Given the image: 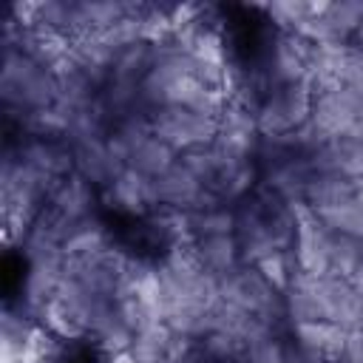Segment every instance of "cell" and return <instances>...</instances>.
I'll return each instance as SVG.
<instances>
[{"instance_id":"7","label":"cell","mask_w":363,"mask_h":363,"mask_svg":"<svg viewBox=\"0 0 363 363\" xmlns=\"http://www.w3.org/2000/svg\"><path fill=\"white\" fill-rule=\"evenodd\" d=\"M258 145L261 133L255 125V113L235 102H227L224 113L218 116V133L213 139V150L218 153V159L227 164L255 162Z\"/></svg>"},{"instance_id":"18","label":"cell","mask_w":363,"mask_h":363,"mask_svg":"<svg viewBox=\"0 0 363 363\" xmlns=\"http://www.w3.org/2000/svg\"><path fill=\"white\" fill-rule=\"evenodd\" d=\"M286 337L295 346H301L329 363H337V354L346 340V329L337 323H329V320H306V323H292Z\"/></svg>"},{"instance_id":"1","label":"cell","mask_w":363,"mask_h":363,"mask_svg":"<svg viewBox=\"0 0 363 363\" xmlns=\"http://www.w3.org/2000/svg\"><path fill=\"white\" fill-rule=\"evenodd\" d=\"M0 99H3L6 119L23 116L31 111H45V108H54L60 99V79L51 68H43L26 51L14 45H3Z\"/></svg>"},{"instance_id":"4","label":"cell","mask_w":363,"mask_h":363,"mask_svg":"<svg viewBox=\"0 0 363 363\" xmlns=\"http://www.w3.org/2000/svg\"><path fill=\"white\" fill-rule=\"evenodd\" d=\"M312 102H315V94H312L309 82L267 91L255 108L258 133L264 139H272V136H289V133L301 130L309 122Z\"/></svg>"},{"instance_id":"32","label":"cell","mask_w":363,"mask_h":363,"mask_svg":"<svg viewBox=\"0 0 363 363\" xmlns=\"http://www.w3.org/2000/svg\"><path fill=\"white\" fill-rule=\"evenodd\" d=\"M105 363H136V357H133V352L128 349V352H116V354H105Z\"/></svg>"},{"instance_id":"29","label":"cell","mask_w":363,"mask_h":363,"mask_svg":"<svg viewBox=\"0 0 363 363\" xmlns=\"http://www.w3.org/2000/svg\"><path fill=\"white\" fill-rule=\"evenodd\" d=\"M258 267V272L284 295L286 292V286H289V281L298 275V267H295V258H292V250L289 252H272V255H267L264 261H258L255 264Z\"/></svg>"},{"instance_id":"9","label":"cell","mask_w":363,"mask_h":363,"mask_svg":"<svg viewBox=\"0 0 363 363\" xmlns=\"http://www.w3.org/2000/svg\"><path fill=\"white\" fill-rule=\"evenodd\" d=\"M153 193H156V204L159 207L179 210V213H193V210L207 207V204L216 201V196L179 159L167 173L153 179Z\"/></svg>"},{"instance_id":"5","label":"cell","mask_w":363,"mask_h":363,"mask_svg":"<svg viewBox=\"0 0 363 363\" xmlns=\"http://www.w3.org/2000/svg\"><path fill=\"white\" fill-rule=\"evenodd\" d=\"M147 119H150L153 136H159L176 153H187L193 147H207V145H213V139L218 133L216 116H204V113H196L187 108L147 111Z\"/></svg>"},{"instance_id":"14","label":"cell","mask_w":363,"mask_h":363,"mask_svg":"<svg viewBox=\"0 0 363 363\" xmlns=\"http://www.w3.org/2000/svg\"><path fill=\"white\" fill-rule=\"evenodd\" d=\"M71 153H74V173L82 176L88 184H94L99 193L116 179V173L125 170V167L111 156L105 139L74 142V145H71Z\"/></svg>"},{"instance_id":"8","label":"cell","mask_w":363,"mask_h":363,"mask_svg":"<svg viewBox=\"0 0 363 363\" xmlns=\"http://www.w3.org/2000/svg\"><path fill=\"white\" fill-rule=\"evenodd\" d=\"M295 207V241H292V258L298 272L303 275H326L329 272V247H332V230L306 207Z\"/></svg>"},{"instance_id":"15","label":"cell","mask_w":363,"mask_h":363,"mask_svg":"<svg viewBox=\"0 0 363 363\" xmlns=\"http://www.w3.org/2000/svg\"><path fill=\"white\" fill-rule=\"evenodd\" d=\"M309 159H312L315 173H335L352 182L363 179V142L360 139H352V136L332 139L320 150H315Z\"/></svg>"},{"instance_id":"17","label":"cell","mask_w":363,"mask_h":363,"mask_svg":"<svg viewBox=\"0 0 363 363\" xmlns=\"http://www.w3.org/2000/svg\"><path fill=\"white\" fill-rule=\"evenodd\" d=\"M113 244L116 241H113L108 224L99 216H91V218H82L68 227L65 241H62V261H85V258H94V255L111 250Z\"/></svg>"},{"instance_id":"28","label":"cell","mask_w":363,"mask_h":363,"mask_svg":"<svg viewBox=\"0 0 363 363\" xmlns=\"http://www.w3.org/2000/svg\"><path fill=\"white\" fill-rule=\"evenodd\" d=\"M179 162L213 193V187H216V182H218V176H221V159H218V153L213 150V145H207V147H193V150H187V153H179Z\"/></svg>"},{"instance_id":"6","label":"cell","mask_w":363,"mask_h":363,"mask_svg":"<svg viewBox=\"0 0 363 363\" xmlns=\"http://www.w3.org/2000/svg\"><path fill=\"white\" fill-rule=\"evenodd\" d=\"M363 122V94H357L349 85L315 94L312 102V113H309V125L326 139H340V136H352V130Z\"/></svg>"},{"instance_id":"19","label":"cell","mask_w":363,"mask_h":363,"mask_svg":"<svg viewBox=\"0 0 363 363\" xmlns=\"http://www.w3.org/2000/svg\"><path fill=\"white\" fill-rule=\"evenodd\" d=\"M193 250H196L199 264H201L207 272H213L218 281L244 264V261H241V247H238L235 233H230V235L196 238V241H193Z\"/></svg>"},{"instance_id":"2","label":"cell","mask_w":363,"mask_h":363,"mask_svg":"<svg viewBox=\"0 0 363 363\" xmlns=\"http://www.w3.org/2000/svg\"><path fill=\"white\" fill-rule=\"evenodd\" d=\"M218 301L252 315L255 320H261L275 332H289L284 295L252 264H241L238 269H233L218 281Z\"/></svg>"},{"instance_id":"11","label":"cell","mask_w":363,"mask_h":363,"mask_svg":"<svg viewBox=\"0 0 363 363\" xmlns=\"http://www.w3.org/2000/svg\"><path fill=\"white\" fill-rule=\"evenodd\" d=\"M102 201L113 213H122L130 218H147L153 210H159L156 193H153V179H147L130 167L116 173V179L102 190Z\"/></svg>"},{"instance_id":"23","label":"cell","mask_w":363,"mask_h":363,"mask_svg":"<svg viewBox=\"0 0 363 363\" xmlns=\"http://www.w3.org/2000/svg\"><path fill=\"white\" fill-rule=\"evenodd\" d=\"M187 227H190V238H207V235H230L235 233V210L213 201L207 207H199L193 213H187Z\"/></svg>"},{"instance_id":"13","label":"cell","mask_w":363,"mask_h":363,"mask_svg":"<svg viewBox=\"0 0 363 363\" xmlns=\"http://www.w3.org/2000/svg\"><path fill=\"white\" fill-rule=\"evenodd\" d=\"M99 199H102V193H99L94 184H88L82 176L71 173V176H65V179H60V182L54 184V190H51L45 207H48L54 216H60L62 221L77 224V221H82V218L96 216Z\"/></svg>"},{"instance_id":"3","label":"cell","mask_w":363,"mask_h":363,"mask_svg":"<svg viewBox=\"0 0 363 363\" xmlns=\"http://www.w3.org/2000/svg\"><path fill=\"white\" fill-rule=\"evenodd\" d=\"M309 62H312V43L292 31L269 28V37L261 45V54L255 60V71L264 79L267 91L298 85L309 79Z\"/></svg>"},{"instance_id":"33","label":"cell","mask_w":363,"mask_h":363,"mask_svg":"<svg viewBox=\"0 0 363 363\" xmlns=\"http://www.w3.org/2000/svg\"><path fill=\"white\" fill-rule=\"evenodd\" d=\"M349 284H352V286H354V289L363 295V258H360V264L354 267V272L349 275Z\"/></svg>"},{"instance_id":"34","label":"cell","mask_w":363,"mask_h":363,"mask_svg":"<svg viewBox=\"0 0 363 363\" xmlns=\"http://www.w3.org/2000/svg\"><path fill=\"white\" fill-rule=\"evenodd\" d=\"M349 48H354V51H360V54H363V23H360V26H357V31L352 34Z\"/></svg>"},{"instance_id":"31","label":"cell","mask_w":363,"mask_h":363,"mask_svg":"<svg viewBox=\"0 0 363 363\" xmlns=\"http://www.w3.org/2000/svg\"><path fill=\"white\" fill-rule=\"evenodd\" d=\"M343 85L363 94V54L354 51V48H349L346 62H343Z\"/></svg>"},{"instance_id":"22","label":"cell","mask_w":363,"mask_h":363,"mask_svg":"<svg viewBox=\"0 0 363 363\" xmlns=\"http://www.w3.org/2000/svg\"><path fill=\"white\" fill-rule=\"evenodd\" d=\"M349 199H357V182L335 176V173H315L306 187L303 204L309 210H320V207H332V204H340Z\"/></svg>"},{"instance_id":"27","label":"cell","mask_w":363,"mask_h":363,"mask_svg":"<svg viewBox=\"0 0 363 363\" xmlns=\"http://www.w3.org/2000/svg\"><path fill=\"white\" fill-rule=\"evenodd\" d=\"M363 258V238L354 235H340L332 233V247H329V275H340L349 281L354 267Z\"/></svg>"},{"instance_id":"24","label":"cell","mask_w":363,"mask_h":363,"mask_svg":"<svg viewBox=\"0 0 363 363\" xmlns=\"http://www.w3.org/2000/svg\"><path fill=\"white\" fill-rule=\"evenodd\" d=\"M320 17L329 26V31L335 34V40L349 45L352 34L363 23V0H335V3H326V11Z\"/></svg>"},{"instance_id":"16","label":"cell","mask_w":363,"mask_h":363,"mask_svg":"<svg viewBox=\"0 0 363 363\" xmlns=\"http://www.w3.org/2000/svg\"><path fill=\"white\" fill-rule=\"evenodd\" d=\"M130 9H133V3H122V0H74L71 40L105 34L108 28L122 23L130 14Z\"/></svg>"},{"instance_id":"12","label":"cell","mask_w":363,"mask_h":363,"mask_svg":"<svg viewBox=\"0 0 363 363\" xmlns=\"http://www.w3.org/2000/svg\"><path fill=\"white\" fill-rule=\"evenodd\" d=\"M318 295L323 320L337 323L343 329H354L363 318V295L340 275H318Z\"/></svg>"},{"instance_id":"10","label":"cell","mask_w":363,"mask_h":363,"mask_svg":"<svg viewBox=\"0 0 363 363\" xmlns=\"http://www.w3.org/2000/svg\"><path fill=\"white\" fill-rule=\"evenodd\" d=\"M14 147V153L34 167L37 173H43L51 182H60L65 176L74 173V153L71 145L65 139H40V136H14L9 142Z\"/></svg>"},{"instance_id":"21","label":"cell","mask_w":363,"mask_h":363,"mask_svg":"<svg viewBox=\"0 0 363 363\" xmlns=\"http://www.w3.org/2000/svg\"><path fill=\"white\" fill-rule=\"evenodd\" d=\"M176 159H179V153L170 145H164L159 136L150 133L133 147V153L128 159V167L147 176V179H159L162 173H167L176 164Z\"/></svg>"},{"instance_id":"20","label":"cell","mask_w":363,"mask_h":363,"mask_svg":"<svg viewBox=\"0 0 363 363\" xmlns=\"http://www.w3.org/2000/svg\"><path fill=\"white\" fill-rule=\"evenodd\" d=\"M284 312L289 326L292 323H306V320H323V309H320V295H318V278L315 275H303L298 272L286 292H284Z\"/></svg>"},{"instance_id":"25","label":"cell","mask_w":363,"mask_h":363,"mask_svg":"<svg viewBox=\"0 0 363 363\" xmlns=\"http://www.w3.org/2000/svg\"><path fill=\"white\" fill-rule=\"evenodd\" d=\"M312 213L332 233L363 238V204H360V199H349V201H340V204H332V207H320V210H312Z\"/></svg>"},{"instance_id":"30","label":"cell","mask_w":363,"mask_h":363,"mask_svg":"<svg viewBox=\"0 0 363 363\" xmlns=\"http://www.w3.org/2000/svg\"><path fill=\"white\" fill-rule=\"evenodd\" d=\"M337 363H363V326L346 329V340L337 354Z\"/></svg>"},{"instance_id":"26","label":"cell","mask_w":363,"mask_h":363,"mask_svg":"<svg viewBox=\"0 0 363 363\" xmlns=\"http://www.w3.org/2000/svg\"><path fill=\"white\" fill-rule=\"evenodd\" d=\"M244 363H286V332L258 329L244 340Z\"/></svg>"}]
</instances>
